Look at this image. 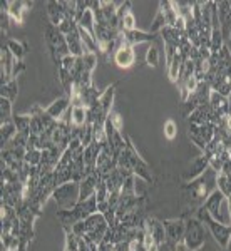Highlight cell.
<instances>
[{
  "mask_svg": "<svg viewBox=\"0 0 231 251\" xmlns=\"http://www.w3.org/2000/svg\"><path fill=\"white\" fill-rule=\"evenodd\" d=\"M74 213L79 220H86L91 214L97 213V200L96 198H89L86 201H79L74 208Z\"/></svg>",
  "mask_w": 231,
  "mask_h": 251,
  "instance_id": "cell-14",
  "label": "cell"
},
{
  "mask_svg": "<svg viewBox=\"0 0 231 251\" xmlns=\"http://www.w3.org/2000/svg\"><path fill=\"white\" fill-rule=\"evenodd\" d=\"M196 218L206 226V229L211 233L214 243H216V245L220 246L221 250H226V246H228V241H230V236H231V226H226V225H221V223L214 221L213 218L209 216V213L206 211L203 206L198 208Z\"/></svg>",
  "mask_w": 231,
  "mask_h": 251,
  "instance_id": "cell-1",
  "label": "cell"
},
{
  "mask_svg": "<svg viewBox=\"0 0 231 251\" xmlns=\"http://www.w3.org/2000/svg\"><path fill=\"white\" fill-rule=\"evenodd\" d=\"M228 47L231 49V35H230V42H228Z\"/></svg>",
  "mask_w": 231,
  "mask_h": 251,
  "instance_id": "cell-42",
  "label": "cell"
},
{
  "mask_svg": "<svg viewBox=\"0 0 231 251\" xmlns=\"http://www.w3.org/2000/svg\"><path fill=\"white\" fill-rule=\"evenodd\" d=\"M17 94H19V91H17V80L15 79H12L10 82L3 84V86L0 87V97H5V99L12 100V102L17 99Z\"/></svg>",
  "mask_w": 231,
  "mask_h": 251,
  "instance_id": "cell-24",
  "label": "cell"
},
{
  "mask_svg": "<svg viewBox=\"0 0 231 251\" xmlns=\"http://www.w3.org/2000/svg\"><path fill=\"white\" fill-rule=\"evenodd\" d=\"M71 126L72 127H84L87 126V109L86 107H72L71 111Z\"/></svg>",
  "mask_w": 231,
  "mask_h": 251,
  "instance_id": "cell-21",
  "label": "cell"
},
{
  "mask_svg": "<svg viewBox=\"0 0 231 251\" xmlns=\"http://www.w3.org/2000/svg\"><path fill=\"white\" fill-rule=\"evenodd\" d=\"M209 169V157L203 152L201 156H198L196 159L193 161L191 164H189L188 168V174H186V181L188 183H191V181H196L198 177H201L203 174Z\"/></svg>",
  "mask_w": 231,
  "mask_h": 251,
  "instance_id": "cell-8",
  "label": "cell"
},
{
  "mask_svg": "<svg viewBox=\"0 0 231 251\" xmlns=\"http://www.w3.org/2000/svg\"><path fill=\"white\" fill-rule=\"evenodd\" d=\"M32 9V3L22 2V0H5L2 2V10H5L9 14V17L17 24L24 22V15Z\"/></svg>",
  "mask_w": 231,
  "mask_h": 251,
  "instance_id": "cell-7",
  "label": "cell"
},
{
  "mask_svg": "<svg viewBox=\"0 0 231 251\" xmlns=\"http://www.w3.org/2000/svg\"><path fill=\"white\" fill-rule=\"evenodd\" d=\"M97 183H99V177L96 176V173L84 177L79 183V201H86L89 198H94Z\"/></svg>",
  "mask_w": 231,
  "mask_h": 251,
  "instance_id": "cell-13",
  "label": "cell"
},
{
  "mask_svg": "<svg viewBox=\"0 0 231 251\" xmlns=\"http://www.w3.org/2000/svg\"><path fill=\"white\" fill-rule=\"evenodd\" d=\"M17 127H15L14 121H7V123H2L0 124V144H2V149L7 148L12 139L17 136Z\"/></svg>",
  "mask_w": 231,
  "mask_h": 251,
  "instance_id": "cell-17",
  "label": "cell"
},
{
  "mask_svg": "<svg viewBox=\"0 0 231 251\" xmlns=\"http://www.w3.org/2000/svg\"><path fill=\"white\" fill-rule=\"evenodd\" d=\"M225 251H231V236H230V241H228V246H226Z\"/></svg>",
  "mask_w": 231,
  "mask_h": 251,
  "instance_id": "cell-41",
  "label": "cell"
},
{
  "mask_svg": "<svg viewBox=\"0 0 231 251\" xmlns=\"http://www.w3.org/2000/svg\"><path fill=\"white\" fill-rule=\"evenodd\" d=\"M184 57L181 54H178L176 57L173 59V62L168 66V75H169V79H171V82L176 84L178 82V79H180V75H181V71H183V66H184Z\"/></svg>",
  "mask_w": 231,
  "mask_h": 251,
  "instance_id": "cell-19",
  "label": "cell"
},
{
  "mask_svg": "<svg viewBox=\"0 0 231 251\" xmlns=\"http://www.w3.org/2000/svg\"><path fill=\"white\" fill-rule=\"evenodd\" d=\"M196 251H225V250H221L218 245H208V243H205V246Z\"/></svg>",
  "mask_w": 231,
  "mask_h": 251,
  "instance_id": "cell-40",
  "label": "cell"
},
{
  "mask_svg": "<svg viewBox=\"0 0 231 251\" xmlns=\"http://www.w3.org/2000/svg\"><path fill=\"white\" fill-rule=\"evenodd\" d=\"M71 107H72L71 106V99H69V97H60V99L54 100V102H52L49 107H46V112L52 117V119L60 121L64 116L67 114Z\"/></svg>",
  "mask_w": 231,
  "mask_h": 251,
  "instance_id": "cell-11",
  "label": "cell"
},
{
  "mask_svg": "<svg viewBox=\"0 0 231 251\" xmlns=\"http://www.w3.org/2000/svg\"><path fill=\"white\" fill-rule=\"evenodd\" d=\"M0 117H2V123L12 121V100L5 99V97H0Z\"/></svg>",
  "mask_w": 231,
  "mask_h": 251,
  "instance_id": "cell-28",
  "label": "cell"
},
{
  "mask_svg": "<svg viewBox=\"0 0 231 251\" xmlns=\"http://www.w3.org/2000/svg\"><path fill=\"white\" fill-rule=\"evenodd\" d=\"M216 189H220L226 198L231 196V176L230 174H226V173L216 174Z\"/></svg>",
  "mask_w": 231,
  "mask_h": 251,
  "instance_id": "cell-23",
  "label": "cell"
},
{
  "mask_svg": "<svg viewBox=\"0 0 231 251\" xmlns=\"http://www.w3.org/2000/svg\"><path fill=\"white\" fill-rule=\"evenodd\" d=\"M119 37L124 40L126 44L134 47L136 44H146V42H153L156 39V34H151V32H143V30H131V32H123L121 30Z\"/></svg>",
  "mask_w": 231,
  "mask_h": 251,
  "instance_id": "cell-9",
  "label": "cell"
},
{
  "mask_svg": "<svg viewBox=\"0 0 231 251\" xmlns=\"http://www.w3.org/2000/svg\"><path fill=\"white\" fill-rule=\"evenodd\" d=\"M163 129H164V137H166L168 141H173L174 137L178 136V126H176V123H174L173 119H168V121H166Z\"/></svg>",
  "mask_w": 231,
  "mask_h": 251,
  "instance_id": "cell-35",
  "label": "cell"
},
{
  "mask_svg": "<svg viewBox=\"0 0 231 251\" xmlns=\"http://www.w3.org/2000/svg\"><path fill=\"white\" fill-rule=\"evenodd\" d=\"M9 20H10V17H9V14H7L5 10H2V14H0V22H2V32H9Z\"/></svg>",
  "mask_w": 231,
  "mask_h": 251,
  "instance_id": "cell-37",
  "label": "cell"
},
{
  "mask_svg": "<svg viewBox=\"0 0 231 251\" xmlns=\"http://www.w3.org/2000/svg\"><path fill=\"white\" fill-rule=\"evenodd\" d=\"M107 119L111 121V124L114 126V129H116L117 132H123V129H124V121H123V116H121L119 112L116 111V109H112V111L109 112Z\"/></svg>",
  "mask_w": 231,
  "mask_h": 251,
  "instance_id": "cell-33",
  "label": "cell"
},
{
  "mask_svg": "<svg viewBox=\"0 0 231 251\" xmlns=\"http://www.w3.org/2000/svg\"><path fill=\"white\" fill-rule=\"evenodd\" d=\"M12 121H14L15 127H17V131L20 132V134H26V136H30L32 134V131H30L32 117H30V114L14 116V117H12Z\"/></svg>",
  "mask_w": 231,
  "mask_h": 251,
  "instance_id": "cell-22",
  "label": "cell"
},
{
  "mask_svg": "<svg viewBox=\"0 0 231 251\" xmlns=\"http://www.w3.org/2000/svg\"><path fill=\"white\" fill-rule=\"evenodd\" d=\"M114 62H116V66L121 69H129V67L134 66V62H136L134 47L126 44L121 37H117V49L114 52Z\"/></svg>",
  "mask_w": 231,
  "mask_h": 251,
  "instance_id": "cell-4",
  "label": "cell"
},
{
  "mask_svg": "<svg viewBox=\"0 0 231 251\" xmlns=\"http://www.w3.org/2000/svg\"><path fill=\"white\" fill-rule=\"evenodd\" d=\"M94 198L97 200V203H103V201H107V198H109V189H107V186H106V181H101V179H99V183H97V188H96Z\"/></svg>",
  "mask_w": 231,
  "mask_h": 251,
  "instance_id": "cell-34",
  "label": "cell"
},
{
  "mask_svg": "<svg viewBox=\"0 0 231 251\" xmlns=\"http://www.w3.org/2000/svg\"><path fill=\"white\" fill-rule=\"evenodd\" d=\"M116 86L117 84H112V86H109L106 91L101 92L99 96V106L103 107V111L106 112V114L109 116V112L112 111V102H114V91H116Z\"/></svg>",
  "mask_w": 231,
  "mask_h": 251,
  "instance_id": "cell-18",
  "label": "cell"
},
{
  "mask_svg": "<svg viewBox=\"0 0 231 251\" xmlns=\"http://www.w3.org/2000/svg\"><path fill=\"white\" fill-rule=\"evenodd\" d=\"M52 198L55 200L59 209H74L79 203V183L69 181L54 189Z\"/></svg>",
  "mask_w": 231,
  "mask_h": 251,
  "instance_id": "cell-2",
  "label": "cell"
},
{
  "mask_svg": "<svg viewBox=\"0 0 231 251\" xmlns=\"http://www.w3.org/2000/svg\"><path fill=\"white\" fill-rule=\"evenodd\" d=\"M216 9H218V20H220L221 35H223V39H225L226 46H228L230 35H231V2H228V0L218 2Z\"/></svg>",
  "mask_w": 231,
  "mask_h": 251,
  "instance_id": "cell-6",
  "label": "cell"
},
{
  "mask_svg": "<svg viewBox=\"0 0 231 251\" xmlns=\"http://www.w3.org/2000/svg\"><path fill=\"white\" fill-rule=\"evenodd\" d=\"M24 163H27L29 166H34V168H39L40 163H42V151H40V149L27 151L26 157H24Z\"/></svg>",
  "mask_w": 231,
  "mask_h": 251,
  "instance_id": "cell-29",
  "label": "cell"
},
{
  "mask_svg": "<svg viewBox=\"0 0 231 251\" xmlns=\"http://www.w3.org/2000/svg\"><path fill=\"white\" fill-rule=\"evenodd\" d=\"M209 109L214 116L218 117H225L228 116V97L218 94L216 91H211V96H209Z\"/></svg>",
  "mask_w": 231,
  "mask_h": 251,
  "instance_id": "cell-12",
  "label": "cell"
},
{
  "mask_svg": "<svg viewBox=\"0 0 231 251\" xmlns=\"http://www.w3.org/2000/svg\"><path fill=\"white\" fill-rule=\"evenodd\" d=\"M189 251H196L205 246L206 243V226L198 218H188L186 220L184 240Z\"/></svg>",
  "mask_w": 231,
  "mask_h": 251,
  "instance_id": "cell-3",
  "label": "cell"
},
{
  "mask_svg": "<svg viewBox=\"0 0 231 251\" xmlns=\"http://www.w3.org/2000/svg\"><path fill=\"white\" fill-rule=\"evenodd\" d=\"M146 64L149 67H157V64H159V49H157V46H151L148 49V52H146Z\"/></svg>",
  "mask_w": 231,
  "mask_h": 251,
  "instance_id": "cell-32",
  "label": "cell"
},
{
  "mask_svg": "<svg viewBox=\"0 0 231 251\" xmlns=\"http://www.w3.org/2000/svg\"><path fill=\"white\" fill-rule=\"evenodd\" d=\"M119 22H121V30L123 32H131L137 29V22H136V17H134V14H132V10L128 12Z\"/></svg>",
  "mask_w": 231,
  "mask_h": 251,
  "instance_id": "cell-27",
  "label": "cell"
},
{
  "mask_svg": "<svg viewBox=\"0 0 231 251\" xmlns=\"http://www.w3.org/2000/svg\"><path fill=\"white\" fill-rule=\"evenodd\" d=\"M71 231L74 233L76 236L84 238V236H86V234H87V226H86V221L80 220V221L74 223V225L71 226Z\"/></svg>",
  "mask_w": 231,
  "mask_h": 251,
  "instance_id": "cell-36",
  "label": "cell"
},
{
  "mask_svg": "<svg viewBox=\"0 0 231 251\" xmlns=\"http://www.w3.org/2000/svg\"><path fill=\"white\" fill-rule=\"evenodd\" d=\"M47 15L54 27H59L60 24L67 19V15H66V12H64L62 5H60V2H47Z\"/></svg>",
  "mask_w": 231,
  "mask_h": 251,
  "instance_id": "cell-15",
  "label": "cell"
},
{
  "mask_svg": "<svg viewBox=\"0 0 231 251\" xmlns=\"http://www.w3.org/2000/svg\"><path fill=\"white\" fill-rule=\"evenodd\" d=\"M164 229H166V240L169 246H174L176 243L184 240L186 231V220L174 218V220H164Z\"/></svg>",
  "mask_w": 231,
  "mask_h": 251,
  "instance_id": "cell-5",
  "label": "cell"
},
{
  "mask_svg": "<svg viewBox=\"0 0 231 251\" xmlns=\"http://www.w3.org/2000/svg\"><path fill=\"white\" fill-rule=\"evenodd\" d=\"M24 69H26V66H24L22 60H17V62H15V66H14V74H12V75H14V79L17 77V75L24 71Z\"/></svg>",
  "mask_w": 231,
  "mask_h": 251,
  "instance_id": "cell-39",
  "label": "cell"
},
{
  "mask_svg": "<svg viewBox=\"0 0 231 251\" xmlns=\"http://www.w3.org/2000/svg\"><path fill=\"white\" fill-rule=\"evenodd\" d=\"M79 62H80L82 71L91 72L92 74V71H94L96 66H97V54L96 52H86L82 57H79Z\"/></svg>",
  "mask_w": 231,
  "mask_h": 251,
  "instance_id": "cell-25",
  "label": "cell"
},
{
  "mask_svg": "<svg viewBox=\"0 0 231 251\" xmlns=\"http://www.w3.org/2000/svg\"><path fill=\"white\" fill-rule=\"evenodd\" d=\"M109 209H111V206H109V201H103V203H97V213L106 214Z\"/></svg>",
  "mask_w": 231,
  "mask_h": 251,
  "instance_id": "cell-38",
  "label": "cell"
},
{
  "mask_svg": "<svg viewBox=\"0 0 231 251\" xmlns=\"http://www.w3.org/2000/svg\"><path fill=\"white\" fill-rule=\"evenodd\" d=\"M66 40H67V46H69V52H71V55L82 57V55H84V46H82V40H80V35H79V27H77V30L67 34Z\"/></svg>",
  "mask_w": 231,
  "mask_h": 251,
  "instance_id": "cell-16",
  "label": "cell"
},
{
  "mask_svg": "<svg viewBox=\"0 0 231 251\" xmlns=\"http://www.w3.org/2000/svg\"><path fill=\"white\" fill-rule=\"evenodd\" d=\"M7 49L12 52V55H14L17 60H22V57L26 55V44H22V42H19V40H14V39H10L9 42H7Z\"/></svg>",
  "mask_w": 231,
  "mask_h": 251,
  "instance_id": "cell-26",
  "label": "cell"
},
{
  "mask_svg": "<svg viewBox=\"0 0 231 251\" xmlns=\"http://www.w3.org/2000/svg\"><path fill=\"white\" fill-rule=\"evenodd\" d=\"M166 25H168V24H166V19H164L163 10L157 9V14H156V17H154L153 25H151V34H159V32L163 30Z\"/></svg>",
  "mask_w": 231,
  "mask_h": 251,
  "instance_id": "cell-31",
  "label": "cell"
},
{
  "mask_svg": "<svg viewBox=\"0 0 231 251\" xmlns=\"http://www.w3.org/2000/svg\"><path fill=\"white\" fill-rule=\"evenodd\" d=\"M144 229L146 231H149L153 234L154 241L157 243V245H164V243H168L166 240V229H164V223L156 220V218H151V220H146L144 221Z\"/></svg>",
  "mask_w": 231,
  "mask_h": 251,
  "instance_id": "cell-10",
  "label": "cell"
},
{
  "mask_svg": "<svg viewBox=\"0 0 231 251\" xmlns=\"http://www.w3.org/2000/svg\"><path fill=\"white\" fill-rule=\"evenodd\" d=\"M159 9L163 10L164 19H166V24H168L169 27L176 25L178 19H180V14H178V10L174 9L173 2H159Z\"/></svg>",
  "mask_w": 231,
  "mask_h": 251,
  "instance_id": "cell-20",
  "label": "cell"
},
{
  "mask_svg": "<svg viewBox=\"0 0 231 251\" xmlns=\"http://www.w3.org/2000/svg\"><path fill=\"white\" fill-rule=\"evenodd\" d=\"M80 238L76 236L71 231V228H66V251H79Z\"/></svg>",
  "mask_w": 231,
  "mask_h": 251,
  "instance_id": "cell-30",
  "label": "cell"
}]
</instances>
